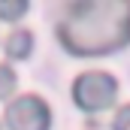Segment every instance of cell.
<instances>
[{
	"label": "cell",
	"instance_id": "cell-1",
	"mask_svg": "<svg viewBox=\"0 0 130 130\" xmlns=\"http://www.w3.org/2000/svg\"><path fill=\"white\" fill-rule=\"evenodd\" d=\"M58 36L73 55H109L130 42V3L127 0H88L67 9Z\"/></svg>",
	"mask_w": 130,
	"mask_h": 130
},
{
	"label": "cell",
	"instance_id": "cell-2",
	"mask_svg": "<svg viewBox=\"0 0 130 130\" xmlns=\"http://www.w3.org/2000/svg\"><path fill=\"white\" fill-rule=\"evenodd\" d=\"M115 94H118V82L109 73H100V70L82 73L76 79V85H73V100L82 109H88V112H97V109L112 106Z\"/></svg>",
	"mask_w": 130,
	"mask_h": 130
},
{
	"label": "cell",
	"instance_id": "cell-3",
	"mask_svg": "<svg viewBox=\"0 0 130 130\" xmlns=\"http://www.w3.org/2000/svg\"><path fill=\"white\" fill-rule=\"evenodd\" d=\"M6 124H9V130H48L52 112H48L42 97L24 94L6 106Z\"/></svg>",
	"mask_w": 130,
	"mask_h": 130
},
{
	"label": "cell",
	"instance_id": "cell-4",
	"mask_svg": "<svg viewBox=\"0 0 130 130\" xmlns=\"http://www.w3.org/2000/svg\"><path fill=\"white\" fill-rule=\"evenodd\" d=\"M30 45H33L30 30H15L9 36V42H6V52H9V58H27L30 55Z\"/></svg>",
	"mask_w": 130,
	"mask_h": 130
},
{
	"label": "cell",
	"instance_id": "cell-5",
	"mask_svg": "<svg viewBox=\"0 0 130 130\" xmlns=\"http://www.w3.org/2000/svg\"><path fill=\"white\" fill-rule=\"evenodd\" d=\"M12 91H15V73L6 64H0V100H6Z\"/></svg>",
	"mask_w": 130,
	"mask_h": 130
},
{
	"label": "cell",
	"instance_id": "cell-6",
	"mask_svg": "<svg viewBox=\"0 0 130 130\" xmlns=\"http://www.w3.org/2000/svg\"><path fill=\"white\" fill-rule=\"evenodd\" d=\"M24 9H27V3H24V0H15V3L0 0V18H21V15H24Z\"/></svg>",
	"mask_w": 130,
	"mask_h": 130
},
{
	"label": "cell",
	"instance_id": "cell-7",
	"mask_svg": "<svg viewBox=\"0 0 130 130\" xmlns=\"http://www.w3.org/2000/svg\"><path fill=\"white\" fill-rule=\"evenodd\" d=\"M112 130H130V106H121V109L115 112Z\"/></svg>",
	"mask_w": 130,
	"mask_h": 130
}]
</instances>
